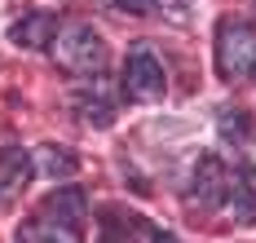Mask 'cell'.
<instances>
[{
    "label": "cell",
    "instance_id": "4fadbf2b",
    "mask_svg": "<svg viewBox=\"0 0 256 243\" xmlns=\"http://www.w3.org/2000/svg\"><path fill=\"white\" fill-rule=\"evenodd\" d=\"M40 168H44L49 177H71L80 168V160L71 150H62V146H44V150H40Z\"/></svg>",
    "mask_w": 256,
    "mask_h": 243
},
{
    "label": "cell",
    "instance_id": "3957f363",
    "mask_svg": "<svg viewBox=\"0 0 256 243\" xmlns=\"http://www.w3.org/2000/svg\"><path fill=\"white\" fill-rule=\"evenodd\" d=\"M120 88H124L128 102H159V98L168 93V71H164V62L154 58L150 44H132V49H128Z\"/></svg>",
    "mask_w": 256,
    "mask_h": 243
},
{
    "label": "cell",
    "instance_id": "8992f818",
    "mask_svg": "<svg viewBox=\"0 0 256 243\" xmlns=\"http://www.w3.org/2000/svg\"><path fill=\"white\" fill-rule=\"evenodd\" d=\"M71 106L80 110V120H88V124H98V128H106V124L115 120V102L102 93V80H84V88L71 93Z\"/></svg>",
    "mask_w": 256,
    "mask_h": 243
},
{
    "label": "cell",
    "instance_id": "ba28073f",
    "mask_svg": "<svg viewBox=\"0 0 256 243\" xmlns=\"http://www.w3.org/2000/svg\"><path fill=\"white\" fill-rule=\"evenodd\" d=\"M58 31H62V27H58V18H53V14H44V9H36V14L18 18V22L9 27V36H14L18 44H26V49H49Z\"/></svg>",
    "mask_w": 256,
    "mask_h": 243
},
{
    "label": "cell",
    "instance_id": "6da1fadb",
    "mask_svg": "<svg viewBox=\"0 0 256 243\" xmlns=\"http://www.w3.org/2000/svg\"><path fill=\"white\" fill-rule=\"evenodd\" d=\"M49 54H53V62H58L66 76L98 80L102 66H106V40L88 27V22H71V27H62L58 36H53Z\"/></svg>",
    "mask_w": 256,
    "mask_h": 243
},
{
    "label": "cell",
    "instance_id": "277c9868",
    "mask_svg": "<svg viewBox=\"0 0 256 243\" xmlns=\"http://www.w3.org/2000/svg\"><path fill=\"white\" fill-rule=\"evenodd\" d=\"M230 186H234V172L226 168V160L221 155H204L194 164V177H190V199L199 208H208V212H216V208H226Z\"/></svg>",
    "mask_w": 256,
    "mask_h": 243
},
{
    "label": "cell",
    "instance_id": "8fae6325",
    "mask_svg": "<svg viewBox=\"0 0 256 243\" xmlns=\"http://www.w3.org/2000/svg\"><path fill=\"white\" fill-rule=\"evenodd\" d=\"M137 230H142V216H106L98 226V243H137Z\"/></svg>",
    "mask_w": 256,
    "mask_h": 243
},
{
    "label": "cell",
    "instance_id": "9a60e30c",
    "mask_svg": "<svg viewBox=\"0 0 256 243\" xmlns=\"http://www.w3.org/2000/svg\"><path fill=\"white\" fill-rule=\"evenodd\" d=\"M120 9H128V14H150L146 0H120Z\"/></svg>",
    "mask_w": 256,
    "mask_h": 243
},
{
    "label": "cell",
    "instance_id": "5b68a950",
    "mask_svg": "<svg viewBox=\"0 0 256 243\" xmlns=\"http://www.w3.org/2000/svg\"><path fill=\"white\" fill-rule=\"evenodd\" d=\"M31 177H36L31 150H22V146H4V150H0V208H9V204L31 186Z\"/></svg>",
    "mask_w": 256,
    "mask_h": 243
},
{
    "label": "cell",
    "instance_id": "5bb4252c",
    "mask_svg": "<svg viewBox=\"0 0 256 243\" xmlns=\"http://www.w3.org/2000/svg\"><path fill=\"white\" fill-rule=\"evenodd\" d=\"M150 9H159V14H168L172 22H186L190 14H186V0H146Z\"/></svg>",
    "mask_w": 256,
    "mask_h": 243
},
{
    "label": "cell",
    "instance_id": "7a4b0ae2",
    "mask_svg": "<svg viewBox=\"0 0 256 243\" xmlns=\"http://www.w3.org/2000/svg\"><path fill=\"white\" fill-rule=\"evenodd\" d=\"M216 71L221 80H256V27L243 18H221L216 27Z\"/></svg>",
    "mask_w": 256,
    "mask_h": 243
},
{
    "label": "cell",
    "instance_id": "7c38bea8",
    "mask_svg": "<svg viewBox=\"0 0 256 243\" xmlns=\"http://www.w3.org/2000/svg\"><path fill=\"white\" fill-rule=\"evenodd\" d=\"M216 128H221V142L248 146V110L243 106H221L216 110Z\"/></svg>",
    "mask_w": 256,
    "mask_h": 243
},
{
    "label": "cell",
    "instance_id": "30bf717a",
    "mask_svg": "<svg viewBox=\"0 0 256 243\" xmlns=\"http://www.w3.org/2000/svg\"><path fill=\"white\" fill-rule=\"evenodd\" d=\"M18 243H80V230L49 221V216H31V221L18 226Z\"/></svg>",
    "mask_w": 256,
    "mask_h": 243
},
{
    "label": "cell",
    "instance_id": "52a82bcc",
    "mask_svg": "<svg viewBox=\"0 0 256 243\" xmlns=\"http://www.w3.org/2000/svg\"><path fill=\"white\" fill-rule=\"evenodd\" d=\"M40 216H49V221H62V226H76L80 230V221L88 216V199H84V190H76V186H58L44 199V212Z\"/></svg>",
    "mask_w": 256,
    "mask_h": 243
},
{
    "label": "cell",
    "instance_id": "9c48e42d",
    "mask_svg": "<svg viewBox=\"0 0 256 243\" xmlns=\"http://www.w3.org/2000/svg\"><path fill=\"white\" fill-rule=\"evenodd\" d=\"M226 212H234V221H243V226H256V168H238L234 172Z\"/></svg>",
    "mask_w": 256,
    "mask_h": 243
}]
</instances>
